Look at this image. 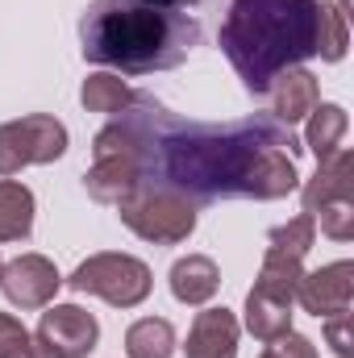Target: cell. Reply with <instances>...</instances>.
Returning <instances> with one entry per match:
<instances>
[{"label": "cell", "mask_w": 354, "mask_h": 358, "mask_svg": "<svg viewBox=\"0 0 354 358\" xmlns=\"http://www.w3.org/2000/svg\"><path fill=\"white\" fill-rule=\"evenodd\" d=\"M296 300L304 313L313 317H334V313H346L354 300V263L351 259H338L330 267L304 271L300 283H296Z\"/></svg>", "instance_id": "obj_8"}, {"label": "cell", "mask_w": 354, "mask_h": 358, "mask_svg": "<svg viewBox=\"0 0 354 358\" xmlns=\"http://www.w3.org/2000/svg\"><path fill=\"white\" fill-rule=\"evenodd\" d=\"M34 234V192L17 179H0V242H25Z\"/></svg>", "instance_id": "obj_16"}, {"label": "cell", "mask_w": 354, "mask_h": 358, "mask_svg": "<svg viewBox=\"0 0 354 358\" xmlns=\"http://www.w3.org/2000/svg\"><path fill=\"white\" fill-rule=\"evenodd\" d=\"M300 150L304 146L292 138V129L267 117L238 125H200L176 117L146 92H134L129 108L92 138L96 159L125 155L138 163L142 183L171 187L192 204H213L229 196L279 200L300 183Z\"/></svg>", "instance_id": "obj_1"}, {"label": "cell", "mask_w": 354, "mask_h": 358, "mask_svg": "<svg viewBox=\"0 0 354 358\" xmlns=\"http://www.w3.org/2000/svg\"><path fill=\"white\" fill-rule=\"evenodd\" d=\"M300 200H304L309 217H317V208H325L334 200H354V155L351 150H334L330 159H321L317 176L304 183Z\"/></svg>", "instance_id": "obj_12"}, {"label": "cell", "mask_w": 354, "mask_h": 358, "mask_svg": "<svg viewBox=\"0 0 354 358\" xmlns=\"http://www.w3.org/2000/svg\"><path fill=\"white\" fill-rule=\"evenodd\" d=\"M125 355L129 358H171L176 355V325L163 317H142L125 329Z\"/></svg>", "instance_id": "obj_18"}, {"label": "cell", "mask_w": 354, "mask_h": 358, "mask_svg": "<svg viewBox=\"0 0 354 358\" xmlns=\"http://www.w3.org/2000/svg\"><path fill=\"white\" fill-rule=\"evenodd\" d=\"M38 338H46L63 358H88L100 342V325L80 304H55L38 321Z\"/></svg>", "instance_id": "obj_9"}, {"label": "cell", "mask_w": 354, "mask_h": 358, "mask_svg": "<svg viewBox=\"0 0 354 358\" xmlns=\"http://www.w3.org/2000/svg\"><path fill=\"white\" fill-rule=\"evenodd\" d=\"M0 358H34V334L13 313H0Z\"/></svg>", "instance_id": "obj_23"}, {"label": "cell", "mask_w": 354, "mask_h": 358, "mask_svg": "<svg viewBox=\"0 0 354 358\" xmlns=\"http://www.w3.org/2000/svg\"><path fill=\"white\" fill-rule=\"evenodd\" d=\"M325 342L334 346V355H338V358H351L354 355L351 313H334V317H325Z\"/></svg>", "instance_id": "obj_25"}, {"label": "cell", "mask_w": 354, "mask_h": 358, "mask_svg": "<svg viewBox=\"0 0 354 358\" xmlns=\"http://www.w3.org/2000/svg\"><path fill=\"white\" fill-rule=\"evenodd\" d=\"M0 271H4V259H0Z\"/></svg>", "instance_id": "obj_26"}, {"label": "cell", "mask_w": 354, "mask_h": 358, "mask_svg": "<svg viewBox=\"0 0 354 358\" xmlns=\"http://www.w3.org/2000/svg\"><path fill=\"white\" fill-rule=\"evenodd\" d=\"M321 0H234L221 21V50L246 92L267 96L271 80L317 55Z\"/></svg>", "instance_id": "obj_3"}, {"label": "cell", "mask_w": 354, "mask_h": 358, "mask_svg": "<svg viewBox=\"0 0 354 358\" xmlns=\"http://www.w3.org/2000/svg\"><path fill=\"white\" fill-rule=\"evenodd\" d=\"M138 183H142V171L125 155H104L84 171V187H88V196L96 204H121Z\"/></svg>", "instance_id": "obj_13"}, {"label": "cell", "mask_w": 354, "mask_h": 358, "mask_svg": "<svg viewBox=\"0 0 354 358\" xmlns=\"http://www.w3.org/2000/svg\"><path fill=\"white\" fill-rule=\"evenodd\" d=\"M267 100H271L275 121L296 125V121H304V117L321 104V84H317L313 71H304V67H288V71H279V76L271 80Z\"/></svg>", "instance_id": "obj_10"}, {"label": "cell", "mask_w": 354, "mask_h": 358, "mask_svg": "<svg viewBox=\"0 0 354 358\" xmlns=\"http://www.w3.org/2000/svg\"><path fill=\"white\" fill-rule=\"evenodd\" d=\"M183 350H187V358H238V317L229 308L196 313Z\"/></svg>", "instance_id": "obj_11"}, {"label": "cell", "mask_w": 354, "mask_h": 358, "mask_svg": "<svg viewBox=\"0 0 354 358\" xmlns=\"http://www.w3.org/2000/svg\"><path fill=\"white\" fill-rule=\"evenodd\" d=\"M351 46V25H346V13L338 4H325L321 0V34H317V55L325 63H338Z\"/></svg>", "instance_id": "obj_21"}, {"label": "cell", "mask_w": 354, "mask_h": 358, "mask_svg": "<svg viewBox=\"0 0 354 358\" xmlns=\"http://www.w3.org/2000/svg\"><path fill=\"white\" fill-rule=\"evenodd\" d=\"M346 129H351V117H346L342 104H317V108L309 113V134H304V142H309V150L317 155V163L330 159L334 150H342Z\"/></svg>", "instance_id": "obj_17"}, {"label": "cell", "mask_w": 354, "mask_h": 358, "mask_svg": "<svg viewBox=\"0 0 354 358\" xmlns=\"http://www.w3.org/2000/svg\"><path fill=\"white\" fill-rule=\"evenodd\" d=\"M121 225H129L142 242H155V246H179L192 238L196 229V204L187 196H179L171 187H150V183H138L121 204H113Z\"/></svg>", "instance_id": "obj_4"}, {"label": "cell", "mask_w": 354, "mask_h": 358, "mask_svg": "<svg viewBox=\"0 0 354 358\" xmlns=\"http://www.w3.org/2000/svg\"><path fill=\"white\" fill-rule=\"evenodd\" d=\"M67 287L84 292V296H100L104 304L113 308H138L150 287H155V275L142 259L134 255H117V250H104V255H92L80 267L71 271V279H63Z\"/></svg>", "instance_id": "obj_5"}, {"label": "cell", "mask_w": 354, "mask_h": 358, "mask_svg": "<svg viewBox=\"0 0 354 358\" xmlns=\"http://www.w3.org/2000/svg\"><path fill=\"white\" fill-rule=\"evenodd\" d=\"M259 358H317V346L309 342V338H300V334H279V338H271L267 342V350Z\"/></svg>", "instance_id": "obj_24"}, {"label": "cell", "mask_w": 354, "mask_h": 358, "mask_svg": "<svg viewBox=\"0 0 354 358\" xmlns=\"http://www.w3.org/2000/svg\"><path fill=\"white\" fill-rule=\"evenodd\" d=\"M59 287H63V275L46 255H21L0 271V292L17 308H46Z\"/></svg>", "instance_id": "obj_7"}, {"label": "cell", "mask_w": 354, "mask_h": 358, "mask_svg": "<svg viewBox=\"0 0 354 358\" xmlns=\"http://www.w3.org/2000/svg\"><path fill=\"white\" fill-rule=\"evenodd\" d=\"M67 155V125L50 113H29L0 125V176H17L25 167H46Z\"/></svg>", "instance_id": "obj_6"}, {"label": "cell", "mask_w": 354, "mask_h": 358, "mask_svg": "<svg viewBox=\"0 0 354 358\" xmlns=\"http://www.w3.org/2000/svg\"><path fill=\"white\" fill-rule=\"evenodd\" d=\"M246 329L259 338V342H271L279 334L292 329V296H279L271 287H250L246 296Z\"/></svg>", "instance_id": "obj_14"}, {"label": "cell", "mask_w": 354, "mask_h": 358, "mask_svg": "<svg viewBox=\"0 0 354 358\" xmlns=\"http://www.w3.org/2000/svg\"><path fill=\"white\" fill-rule=\"evenodd\" d=\"M313 221H321V234H325V238H334V242H351L354 238V200H334V204L317 208Z\"/></svg>", "instance_id": "obj_22"}, {"label": "cell", "mask_w": 354, "mask_h": 358, "mask_svg": "<svg viewBox=\"0 0 354 358\" xmlns=\"http://www.w3.org/2000/svg\"><path fill=\"white\" fill-rule=\"evenodd\" d=\"M313 242H317V221H313L309 213H300V217H292L288 225H275V229L267 234V250H271V255H288V259H300V263H304V255L313 250Z\"/></svg>", "instance_id": "obj_20"}, {"label": "cell", "mask_w": 354, "mask_h": 358, "mask_svg": "<svg viewBox=\"0 0 354 358\" xmlns=\"http://www.w3.org/2000/svg\"><path fill=\"white\" fill-rule=\"evenodd\" d=\"M129 100H134V92H129V84H125L117 71H96V76L84 80V88H80V104H84L88 113H104V117L125 113Z\"/></svg>", "instance_id": "obj_19"}, {"label": "cell", "mask_w": 354, "mask_h": 358, "mask_svg": "<svg viewBox=\"0 0 354 358\" xmlns=\"http://www.w3.org/2000/svg\"><path fill=\"white\" fill-rule=\"evenodd\" d=\"M192 0H92L80 17V50L117 76H155L179 67L200 46Z\"/></svg>", "instance_id": "obj_2"}, {"label": "cell", "mask_w": 354, "mask_h": 358, "mask_svg": "<svg viewBox=\"0 0 354 358\" xmlns=\"http://www.w3.org/2000/svg\"><path fill=\"white\" fill-rule=\"evenodd\" d=\"M221 287V271L208 255H187L171 267V296L179 304H208Z\"/></svg>", "instance_id": "obj_15"}]
</instances>
